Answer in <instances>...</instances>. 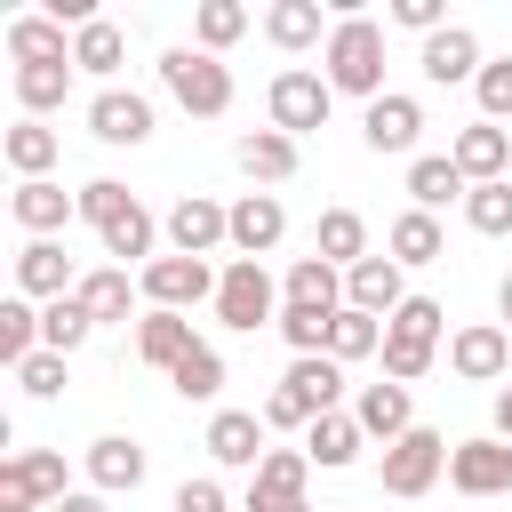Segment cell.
<instances>
[{"label": "cell", "mask_w": 512, "mask_h": 512, "mask_svg": "<svg viewBox=\"0 0 512 512\" xmlns=\"http://www.w3.org/2000/svg\"><path fill=\"white\" fill-rule=\"evenodd\" d=\"M280 336H288V352H296V360H304V352H328L336 312H304V304H288V312H280Z\"/></svg>", "instance_id": "bcb514c9"}, {"label": "cell", "mask_w": 512, "mask_h": 512, "mask_svg": "<svg viewBox=\"0 0 512 512\" xmlns=\"http://www.w3.org/2000/svg\"><path fill=\"white\" fill-rule=\"evenodd\" d=\"M192 344H200L192 336V312H144L136 320V360H152V368H176Z\"/></svg>", "instance_id": "4dcf8cb0"}, {"label": "cell", "mask_w": 512, "mask_h": 512, "mask_svg": "<svg viewBox=\"0 0 512 512\" xmlns=\"http://www.w3.org/2000/svg\"><path fill=\"white\" fill-rule=\"evenodd\" d=\"M352 416H360V432L384 440V448H392L400 432H416V400H408V384H392V376H384V384H360Z\"/></svg>", "instance_id": "7402d4cb"}, {"label": "cell", "mask_w": 512, "mask_h": 512, "mask_svg": "<svg viewBox=\"0 0 512 512\" xmlns=\"http://www.w3.org/2000/svg\"><path fill=\"white\" fill-rule=\"evenodd\" d=\"M344 304H352V312H368V320H392V312L408 304L400 264H392V256H360V264L344 272Z\"/></svg>", "instance_id": "ac0fdd59"}, {"label": "cell", "mask_w": 512, "mask_h": 512, "mask_svg": "<svg viewBox=\"0 0 512 512\" xmlns=\"http://www.w3.org/2000/svg\"><path fill=\"white\" fill-rule=\"evenodd\" d=\"M168 392H176V400H216V392H224V352H216V344H192V352L168 368Z\"/></svg>", "instance_id": "74e56055"}, {"label": "cell", "mask_w": 512, "mask_h": 512, "mask_svg": "<svg viewBox=\"0 0 512 512\" xmlns=\"http://www.w3.org/2000/svg\"><path fill=\"white\" fill-rule=\"evenodd\" d=\"M472 184H464V168L448 160V152H424V160H408V208H424V216H440L448 200H464Z\"/></svg>", "instance_id": "4316f807"}, {"label": "cell", "mask_w": 512, "mask_h": 512, "mask_svg": "<svg viewBox=\"0 0 512 512\" xmlns=\"http://www.w3.org/2000/svg\"><path fill=\"white\" fill-rule=\"evenodd\" d=\"M168 512H232V504H224V488L200 472V480H184V488L168 496Z\"/></svg>", "instance_id": "816d5d0a"}, {"label": "cell", "mask_w": 512, "mask_h": 512, "mask_svg": "<svg viewBox=\"0 0 512 512\" xmlns=\"http://www.w3.org/2000/svg\"><path fill=\"white\" fill-rule=\"evenodd\" d=\"M368 352H384V320H368V312H336V336H328V360L336 368H352V360H368Z\"/></svg>", "instance_id": "ee69618b"}, {"label": "cell", "mask_w": 512, "mask_h": 512, "mask_svg": "<svg viewBox=\"0 0 512 512\" xmlns=\"http://www.w3.org/2000/svg\"><path fill=\"white\" fill-rule=\"evenodd\" d=\"M80 304H88V320L104 328V320H128V304H136V280L120 272V264H96V272H80V288H72Z\"/></svg>", "instance_id": "836d02e7"}, {"label": "cell", "mask_w": 512, "mask_h": 512, "mask_svg": "<svg viewBox=\"0 0 512 512\" xmlns=\"http://www.w3.org/2000/svg\"><path fill=\"white\" fill-rule=\"evenodd\" d=\"M88 336H96V320H88V304H80V296H56V304H40V352H64V360H72Z\"/></svg>", "instance_id": "8d00e7d4"}, {"label": "cell", "mask_w": 512, "mask_h": 512, "mask_svg": "<svg viewBox=\"0 0 512 512\" xmlns=\"http://www.w3.org/2000/svg\"><path fill=\"white\" fill-rule=\"evenodd\" d=\"M32 352H40V304H32V296H8V304H0V360L24 368Z\"/></svg>", "instance_id": "ab89813d"}, {"label": "cell", "mask_w": 512, "mask_h": 512, "mask_svg": "<svg viewBox=\"0 0 512 512\" xmlns=\"http://www.w3.org/2000/svg\"><path fill=\"white\" fill-rule=\"evenodd\" d=\"M304 512H312V504H304Z\"/></svg>", "instance_id": "6f0895ef"}, {"label": "cell", "mask_w": 512, "mask_h": 512, "mask_svg": "<svg viewBox=\"0 0 512 512\" xmlns=\"http://www.w3.org/2000/svg\"><path fill=\"white\" fill-rule=\"evenodd\" d=\"M216 280H224V272H208L200 256H152V264L136 272V288L152 296V312H192V304H216Z\"/></svg>", "instance_id": "52a82bcc"}, {"label": "cell", "mask_w": 512, "mask_h": 512, "mask_svg": "<svg viewBox=\"0 0 512 512\" xmlns=\"http://www.w3.org/2000/svg\"><path fill=\"white\" fill-rule=\"evenodd\" d=\"M64 456L56 448H16L0 464V512H40V504H64Z\"/></svg>", "instance_id": "8992f818"}, {"label": "cell", "mask_w": 512, "mask_h": 512, "mask_svg": "<svg viewBox=\"0 0 512 512\" xmlns=\"http://www.w3.org/2000/svg\"><path fill=\"white\" fill-rule=\"evenodd\" d=\"M16 384H24V400H56L64 392V352H32L16 368Z\"/></svg>", "instance_id": "681fc988"}, {"label": "cell", "mask_w": 512, "mask_h": 512, "mask_svg": "<svg viewBox=\"0 0 512 512\" xmlns=\"http://www.w3.org/2000/svg\"><path fill=\"white\" fill-rule=\"evenodd\" d=\"M464 224H472L480 240H512V176H504V184H472V192H464Z\"/></svg>", "instance_id": "b9f144b4"}, {"label": "cell", "mask_w": 512, "mask_h": 512, "mask_svg": "<svg viewBox=\"0 0 512 512\" xmlns=\"http://www.w3.org/2000/svg\"><path fill=\"white\" fill-rule=\"evenodd\" d=\"M160 232H168V256H200L208 264L216 248H232V208H216L208 192H184Z\"/></svg>", "instance_id": "ba28073f"}, {"label": "cell", "mask_w": 512, "mask_h": 512, "mask_svg": "<svg viewBox=\"0 0 512 512\" xmlns=\"http://www.w3.org/2000/svg\"><path fill=\"white\" fill-rule=\"evenodd\" d=\"M392 24L432 40V32H448V8H440V0H392Z\"/></svg>", "instance_id": "f907efd6"}, {"label": "cell", "mask_w": 512, "mask_h": 512, "mask_svg": "<svg viewBox=\"0 0 512 512\" xmlns=\"http://www.w3.org/2000/svg\"><path fill=\"white\" fill-rule=\"evenodd\" d=\"M472 96H480V120H512V56H488Z\"/></svg>", "instance_id": "7dc6e473"}, {"label": "cell", "mask_w": 512, "mask_h": 512, "mask_svg": "<svg viewBox=\"0 0 512 512\" xmlns=\"http://www.w3.org/2000/svg\"><path fill=\"white\" fill-rule=\"evenodd\" d=\"M320 64H328V88L336 96H384V24L376 16H360V8H344L336 24H328V48H320Z\"/></svg>", "instance_id": "6da1fadb"}, {"label": "cell", "mask_w": 512, "mask_h": 512, "mask_svg": "<svg viewBox=\"0 0 512 512\" xmlns=\"http://www.w3.org/2000/svg\"><path fill=\"white\" fill-rule=\"evenodd\" d=\"M416 64H424V80L432 88H456V80H480V32L472 24H448V32H432L424 48H416Z\"/></svg>", "instance_id": "9a60e30c"}, {"label": "cell", "mask_w": 512, "mask_h": 512, "mask_svg": "<svg viewBox=\"0 0 512 512\" xmlns=\"http://www.w3.org/2000/svg\"><path fill=\"white\" fill-rule=\"evenodd\" d=\"M448 368H456L464 384H504V376H512V328H504V320L456 328V336H448Z\"/></svg>", "instance_id": "30bf717a"}, {"label": "cell", "mask_w": 512, "mask_h": 512, "mask_svg": "<svg viewBox=\"0 0 512 512\" xmlns=\"http://www.w3.org/2000/svg\"><path fill=\"white\" fill-rule=\"evenodd\" d=\"M312 256H320V264H336V272H352L360 256H376V248H368L360 208H328V216H320V232H312Z\"/></svg>", "instance_id": "f1b7e54d"}, {"label": "cell", "mask_w": 512, "mask_h": 512, "mask_svg": "<svg viewBox=\"0 0 512 512\" xmlns=\"http://www.w3.org/2000/svg\"><path fill=\"white\" fill-rule=\"evenodd\" d=\"M280 312H288L280 280H272L256 256H232V264H224V280H216V320H224V328H240V336H256V328H280Z\"/></svg>", "instance_id": "7a4b0ae2"}, {"label": "cell", "mask_w": 512, "mask_h": 512, "mask_svg": "<svg viewBox=\"0 0 512 512\" xmlns=\"http://www.w3.org/2000/svg\"><path fill=\"white\" fill-rule=\"evenodd\" d=\"M496 320H504V328H512V272H504V280H496Z\"/></svg>", "instance_id": "11a10c76"}, {"label": "cell", "mask_w": 512, "mask_h": 512, "mask_svg": "<svg viewBox=\"0 0 512 512\" xmlns=\"http://www.w3.org/2000/svg\"><path fill=\"white\" fill-rule=\"evenodd\" d=\"M88 488H96V496H136V488H144V448H136L128 432L88 440Z\"/></svg>", "instance_id": "ffe728a7"}, {"label": "cell", "mask_w": 512, "mask_h": 512, "mask_svg": "<svg viewBox=\"0 0 512 512\" xmlns=\"http://www.w3.org/2000/svg\"><path fill=\"white\" fill-rule=\"evenodd\" d=\"M280 232H288V208H280V192H240L232 200V256H272L280 248Z\"/></svg>", "instance_id": "2e32d148"}, {"label": "cell", "mask_w": 512, "mask_h": 512, "mask_svg": "<svg viewBox=\"0 0 512 512\" xmlns=\"http://www.w3.org/2000/svg\"><path fill=\"white\" fill-rule=\"evenodd\" d=\"M264 432H312V400L288 392V384H272L264 392Z\"/></svg>", "instance_id": "c3c4849f"}, {"label": "cell", "mask_w": 512, "mask_h": 512, "mask_svg": "<svg viewBox=\"0 0 512 512\" xmlns=\"http://www.w3.org/2000/svg\"><path fill=\"white\" fill-rule=\"evenodd\" d=\"M440 472H448V440H440L432 424H416V432H400V440L384 448V464H376V480H384V496H400V504H416V496H432V488H440Z\"/></svg>", "instance_id": "277c9868"}, {"label": "cell", "mask_w": 512, "mask_h": 512, "mask_svg": "<svg viewBox=\"0 0 512 512\" xmlns=\"http://www.w3.org/2000/svg\"><path fill=\"white\" fill-rule=\"evenodd\" d=\"M440 328H448V312H440L432 296H408V304L384 320V336H392V344H416V352H440Z\"/></svg>", "instance_id": "60d3db41"}, {"label": "cell", "mask_w": 512, "mask_h": 512, "mask_svg": "<svg viewBox=\"0 0 512 512\" xmlns=\"http://www.w3.org/2000/svg\"><path fill=\"white\" fill-rule=\"evenodd\" d=\"M200 448H208L224 472H256V464L272 456V448H264V416H256V408H216Z\"/></svg>", "instance_id": "7c38bea8"}, {"label": "cell", "mask_w": 512, "mask_h": 512, "mask_svg": "<svg viewBox=\"0 0 512 512\" xmlns=\"http://www.w3.org/2000/svg\"><path fill=\"white\" fill-rule=\"evenodd\" d=\"M8 216L32 232V240H48V232H64L72 216H80V192H64L56 176H40V184H16V200H8Z\"/></svg>", "instance_id": "44dd1931"}, {"label": "cell", "mask_w": 512, "mask_h": 512, "mask_svg": "<svg viewBox=\"0 0 512 512\" xmlns=\"http://www.w3.org/2000/svg\"><path fill=\"white\" fill-rule=\"evenodd\" d=\"M504 384H512V376H504Z\"/></svg>", "instance_id": "9f6ffc18"}, {"label": "cell", "mask_w": 512, "mask_h": 512, "mask_svg": "<svg viewBox=\"0 0 512 512\" xmlns=\"http://www.w3.org/2000/svg\"><path fill=\"white\" fill-rule=\"evenodd\" d=\"M416 136H424V104L400 96V88H384V96L360 112V144H368V152H416Z\"/></svg>", "instance_id": "5bb4252c"}, {"label": "cell", "mask_w": 512, "mask_h": 512, "mask_svg": "<svg viewBox=\"0 0 512 512\" xmlns=\"http://www.w3.org/2000/svg\"><path fill=\"white\" fill-rule=\"evenodd\" d=\"M440 248H448V232H440V216H424V208H400L392 216V232H384V256L408 272V264H440Z\"/></svg>", "instance_id": "83f0119b"}, {"label": "cell", "mask_w": 512, "mask_h": 512, "mask_svg": "<svg viewBox=\"0 0 512 512\" xmlns=\"http://www.w3.org/2000/svg\"><path fill=\"white\" fill-rule=\"evenodd\" d=\"M8 56H16V64H72V40H64V24L40 8V16H16V24H8Z\"/></svg>", "instance_id": "1f68e13d"}, {"label": "cell", "mask_w": 512, "mask_h": 512, "mask_svg": "<svg viewBox=\"0 0 512 512\" xmlns=\"http://www.w3.org/2000/svg\"><path fill=\"white\" fill-rule=\"evenodd\" d=\"M64 96H72V64H16V104H24V120H48Z\"/></svg>", "instance_id": "d590c367"}, {"label": "cell", "mask_w": 512, "mask_h": 512, "mask_svg": "<svg viewBox=\"0 0 512 512\" xmlns=\"http://www.w3.org/2000/svg\"><path fill=\"white\" fill-rule=\"evenodd\" d=\"M128 208H136V192H128L120 176H88V184H80V224H96V232H112V224H120Z\"/></svg>", "instance_id": "f6af8a7d"}, {"label": "cell", "mask_w": 512, "mask_h": 512, "mask_svg": "<svg viewBox=\"0 0 512 512\" xmlns=\"http://www.w3.org/2000/svg\"><path fill=\"white\" fill-rule=\"evenodd\" d=\"M72 288H80V272H72V256H64L56 240H24V248H16V296L56 304V296H72Z\"/></svg>", "instance_id": "e0dca14e"}, {"label": "cell", "mask_w": 512, "mask_h": 512, "mask_svg": "<svg viewBox=\"0 0 512 512\" xmlns=\"http://www.w3.org/2000/svg\"><path fill=\"white\" fill-rule=\"evenodd\" d=\"M88 136H96V144H144V136H152V96H136V88H96V96H88Z\"/></svg>", "instance_id": "4fadbf2b"}, {"label": "cell", "mask_w": 512, "mask_h": 512, "mask_svg": "<svg viewBox=\"0 0 512 512\" xmlns=\"http://www.w3.org/2000/svg\"><path fill=\"white\" fill-rule=\"evenodd\" d=\"M448 160L464 168V184H504V168H512V136H504L496 120H472V128H456Z\"/></svg>", "instance_id": "d6986e66"}, {"label": "cell", "mask_w": 512, "mask_h": 512, "mask_svg": "<svg viewBox=\"0 0 512 512\" xmlns=\"http://www.w3.org/2000/svg\"><path fill=\"white\" fill-rule=\"evenodd\" d=\"M360 448H368V432H360V416H352V408H328V416H312V432H304V456H312L320 472L360 464Z\"/></svg>", "instance_id": "cb8c5ba5"}, {"label": "cell", "mask_w": 512, "mask_h": 512, "mask_svg": "<svg viewBox=\"0 0 512 512\" xmlns=\"http://www.w3.org/2000/svg\"><path fill=\"white\" fill-rule=\"evenodd\" d=\"M304 488H312V456L304 448H272L248 472V512H304Z\"/></svg>", "instance_id": "8fae6325"}, {"label": "cell", "mask_w": 512, "mask_h": 512, "mask_svg": "<svg viewBox=\"0 0 512 512\" xmlns=\"http://www.w3.org/2000/svg\"><path fill=\"white\" fill-rule=\"evenodd\" d=\"M240 32H248V8H240V0H200V8H192V48L224 56Z\"/></svg>", "instance_id": "f35d334b"}, {"label": "cell", "mask_w": 512, "mask_h": 512, "mask_svg": "<svg viewBox=\"0 0 512 512\" xmlns=\"http://www.w3.org/2000/svg\"><path fill=\"white\" fill-rule=\"evenodd\" d=\"M48 512H112V504H104L96 488H72V496H64V504H48Z\"/></svg>", "instance_id": "f5cc1de1"}, {"label": "cell", "mask_w": 512, "mask_h": 512, "mask_svg": "<svg viewBox=\"0 0 512 512\" xmlns=\"http://www.w3.org/2000/svg\"><path fill=\"white\" fill-rule=\"evenodd\" d=\"M288 392H304L312 400V416H328V408H344V368L328 360V352H304V360H288V376H280Z\"/></svg>", "instance_id": "e575fe53"}, {"label": "cell", "mask_w": 512, "mask_h": 512, "mask_svg": "<svg viewBox=\"0 0 512 512\" xmlns=\"http://www.w3.org/2000/svg\"><path fill=\"white\" fill-rule=\"evenodd\" d=\"M0 152H8L16 184H40V176L56 168V128H48V120H16V128L0 136Z\"/></svg>", "instance_id": "d6a6232c"}, {"label": "cell", "mask_w": 512, "mask_h": 512, "mask_svg": "<svg viewBox=\"0 0 512 512\" xmlns=\"http://www.w3.org/2000/svg\"><path fill=\"white\" fill-rule=\"evenodd\" d=\"M496 440H512V384L496 392Z\"/></svg>", "instance_id": "db71d44e"}, {"label": "cell", "mask_w": 512, "mask_h": 512, "mask_svg": "<svg viewBox=\"0 0 512 512\" xmlns=\"http://www.w3.org/2000/svg\"><path fill=\"white\" fill-rule=\"evenodd\" d=\"M264 40L280 56H304V48H328V24H320V0H272L264 8Z\"/></svg>", "instance_id": "d4e9b609"}, {"label": "cell", "mask_w": 512, "mask_h": 512, "mask_svg": "<svg viewBox=\"0 0 512 512\" xmlns=\"http://www.w3.org/2000/svg\"><path fill=\"white\" fill-rule=\"evenodd\" d=\"M448 488L456 496H512V440H496V432L456 440L448 448Z\"/></svg>", "instance_id": "9c48e42d"}, {"label": "cell", "mask_w": 512, "mask_h": 512, "mask_svg": "<svg viewBox=\"0 0 512 512\" xmlns=\"http://www.w3.org/2000/svg\"><path fill=\"white\" fill-rule=\"evenodd\" d=\"M128 64V32L112 24V16H96V24H80L72 32V72H88V80H104L112 88V72Z\"/></svg>", "instance_id": "484cf974"}, {"label": "cell", "mask_w": 512, "mask_h": 512, "mask_svg": "<svg viewBox=\"0 0 512 512\" xmlns=\"http://www.w3.org/2000/svg\"><path fill=\"white\" fill-rule=\"evenodd\" d=\"M160 88H168L192 120H224V112H232V72H224V56H208V48H168V56H160Z\"/></svg>", "instance_id": "3957f363"}, {"label": "cell", "mask_w": 512, "mask_h": 512, "mask_svg": "<svg viewBox=\"0 0 512 512\" xmlns=\"http://www.w3.org/2000/svg\"><path fill=\"white\" fill-rule=\"evenodd\" d=\"M264 112H272V128H280V136H312V128H328V112H336V88H328V72H304V64H288V72H272V88H264Z\"/></svg>", "instance_id": "5b68a950"}, {"label": "cell", "mask_w": 512, "mask_h": 512, "mask_svg": "<svg viewBox=\"0 0 512 512\" xmlns=\"http://www.w3.org/2000/svg\"><path fill=\"white\" fill-rule=\"evenodd\" d=\"M96 240H104V256H120V272H128V264H136V256H144V264H152V240H160V224H152V208H144V200H136V208H128V216H120V224H112V232H96Z\"/></svg>", "instance_id": "7bdbcfd3"}, {"label": "cell", "mask_w": 512, "mask_h": 512, "mask_svg": "<svg viewBox=\"0 0 512 512\" xmlns=\"http://www.w3.org/2000/svg\"><path fill=\"white\" fill-rule=\"evenodd\" d=\"M280 296H288V304H304V312H344V272H336V264H320V256H296V264H288V280H280Z\"/></svg>", "instance_id": "f546056e"}, {"label": "cell", "mask_w": 512, "mask_h": 512, "mask_svg": "<svg viewBox=\"0 0 512 512\" xmlns=\"http://www.w3.org/2000/svg\"><path fill=\"white\" fill-rule=\"evenodd\" d=\"M232 160H240L248 184H288L304 152H296V136H280V128H248V136L232 144Z\"/></svg>", "instance_id": "603a6c76"}]
</instances>
